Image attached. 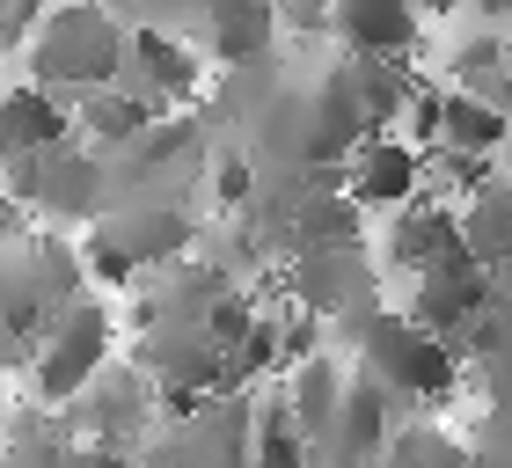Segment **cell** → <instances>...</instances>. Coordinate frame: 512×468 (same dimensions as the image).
Instances as JSON below:
<instances>
[{"label": "cell", "instance_id": "cell-1", "mask_svg": "<svg viewBox=\"0 0 512 468\" xmlns=\"http://www.w3.org/2000/svg\"><path fill=\"white\" fill-rule=\"evenodd\" d=\"M22 52H30V81L59 88V96H88V88L118 81L125 30H118L110 8H96V0H66V8H44L30 22Z\"/></svg>", "mask_w": 512, "mask_h": 468}, {"label": "cell", "instance_id": "cell-2", "mask_svg": "<svg viewBox=\"0 0 512 468\" xmlns=\"http://www.w3.org/2000/svg\"><path fill=\"white\" fill-rule=\"evenodd\" d=\"M103 359H110V315L96 300H66V308H52V322H44V351L30 366V388L44 403H74L103 373Z\"/></svg>", "mask_w": 512, "mask_h": 468}, {"label": "cell", "instance_id": "cell-3", "mask_svg": "<svg viewBox=\"0 0 512 468\" xmlns=\"http://www.w3.org/2000/svg\"><path fill=\"white\" fill-rule=\"evenodd\" d=\"M366 366L388 381V395H447L454 388V351L447 337H432V330H417L410 315H374L366 322Z\"/></svg>", "mask_w": 512, "mask_h": 468}, {"label": "cell", "instance_id": "cell-4", "mask_svg": "<svg viewBox=\"0 0 512 468\" xmlns=\"http://www.w3.org/2000/svg\"><path fill=\"white\" fill-rule=\"evenodd\" d=\"M410 278H417V293H410V322H417V330H432V337H447V344L469 330V322L491 315V271H483L469 249L439 256V264L410 271Z\"/></svg>", "mask_w": 512, "mask_h": 468}, {"label": "cell", "instance_id": "cell-5", "mask_svg": "<svg viewBox=\"0 0 512 468\" xmlns=\"http://www.w3.org/2000/svg\"><path fill=\"white\" fill-rule=\"evenodd\" d=\"M425 191V147L403 132H359L352 161H344V198L359 213H395L403 198Z\"/></svg>", "mask_w": 512, "mask_h": 468}, {"label": "cell", "instance_id": "cell-6", "mask_svg": "<svg viewBox=\"0 0 512 468\" xmlns=\"http://www.w3.org/2000/svg\"><path fill=\"white\" fill-rule=\"evenodd\" d=\"M322 30L359 59H403L417 44V0H330Z\"/></svg>", "mask_w": 512, "mask_h": 468}, {"label": "cell", "instance_id": "cell-7", "mask_svg": "<svg viewBox=\"0 0 512 468\" xmlns=\"http://www.w3.org/2000/svg\"><path fill=\"white\" fill-rule=\"evenodd\" d=\"M118 81L139 88V96L161 110V103H183V96H191V88L205 81V59H198L183 37L139 30V37H125V66H118Z\"/></svg>", "mask_w": 512, "mask_h": 468}, {"label": "cell", "instance_id": "cell-8", "mask_svg": "<svg viewBox=\"0 0 512 468\" xmlns=\"http://www.w3.org/2000/svg\"><path fill=\"white\" fill-rule=\"evenodd\" d=\"M74 139V103L44 81H22L0 96V161H22V154H44V147H66Z\"/></svg>", "mask_w": 512, "mask_h": 468}, {"label": "cell", "instance_id": "cell-9", "mask_svg": "<svg viewBox=\"0 0 512 468\" xmlns=\"http://www.w3.org/2000/svg\"><path fill=\"white\" fill-rule=\"evenodd\" d=\"M454 249H461V213H454V205H432L425 191L395 205L388 264H403V271H425V264H439V256H454Z\"/></svg>", "mask_w": 512, "mask_h": 468}, {"label": "cell", "instance_id": "cell-10", "mask_svg": "<svg viewBox=\"0 0 512 468\" xmlns=\"http://www.w3.org/2000/svg\"><path fill=\"white\" fill-rule=\"evenodd\" d=\"M271 37H278V8L271 0H213V8H205V59H220V66L264 59Z\"/></svg>", "mask_w": 512, "mask_h": 468}, {"label": "cell", "instance_id": "cell-11", "mask_svg": "<svg viewBox=\"0 0 512 468\" xmlns=\"http://www.w3.org/2000/svg\"><path fill=\"white\" fill-rule=\"evenodd\" d=\"M344 88H352L366 132H388V117H403V110L417 103L403 59H359V52H352V66H344Z\"/></svg>", "mask_w": 512, "mask_h": 468}, {"label": "cell", "instance_id": "cell-12", "mask_svg": "<svg viewBox=\"0 0 512 468\" xmlns=\"http://www.w3.org/2000/svg\"><path fill=\"white\" fill-rule=\"evenodd\" d=\"M74 125L88 139H103V147H132V139L154 125V103L139 96V88H125V81H103V88H88V96H81Z\"/></svg>", "mask_w": 512, "mask_h": 468}, {"label": "cell", "instance_id": "cell-13", "mask_svg": "<svg viewBox=\"0 0 512 468\" xmlns=\"http://www.w3.org/2000/svg\"><path fill=\"white\" fill-rule=\"evenodd\" d=\"M461 249H469L483 271L512 264V183H476V191H469V213H461Z\"/></svg>", "mask_w": 512, "mask_h": 468}, {"label": "cell", "instance_id": "cell-14", "mask_svg": "<svg viewBox=\"0 0 512 468\" xmlns=\"http://www.w3.org/2000/svg\"><path fill=\"white\" fill-rule=\"evenodd\" d=\"M315 439L300 432V417L286 403H264L249 417V468H308Z\"/></svg>", "mask_w": 512, "mask_h": 468}, {"label": "cell", "instance_id": "cell-15", "mask_svg": "<svg viewBox=\"0 0 512 468\" xmlns=\"http://www.w3.org/2000/svg\"><path fill=\"white\" fill-rule=\"evenodd\" d=\"M300 249H359V205L352 198H308L300 213Z\"/></svg>", "mask_w": 512, "mask_h": 468}, {"label": "cell", "instance_id": "cell-16", "mask_svg": "<svg viewBox=\"0 0 512 468\" xmlns=\"http://www.w3.org/2000/svg\"><path fill=\"white\" fill-rule=\"evenodd\" d=\"M395 468H469V447H454L447 432H410L395 439Z\"/></svg>", "mask_w": 512, "mask_h": 468}, {"label": "cell", "instance_id": "cell-17", "mask_svg": "<svg viewBox=\"0 0 512 468\" xmlns=\"http://www.w3.org/2000/svg\"><path fill=\"white\" fill-rule=\"evenodd\" d=\"M220 198H227V205H242V198H249V161H242V154H227V161H220Z\"/></svg>", "mask_w": 512, "mask_h": 468}, {"label": "cell", "instance_id": "cell-18", "mask_svg": "<svg viewBox=\"0 0 512 468\" xmlns=\"http://www.w3.org/2000/svg\"><path fill=\"white\" fill-rule=\"evenodd\" d=\"M15 227H22V198L8 191V176H0V242H8Z\"/></svg>", "mask_w": 512, "mask_h": 468}, {"label": "cell", "instance_id": "cell-19", "mask_svg": "<svg viewBox=\"0 0 512 468\" xmlns=\"http://www.w3.org/2000/svg\"><path fill=\"white\" fill-rule=\"evenodd\" d=\"M469 8H476L483 22H512V0H469Z\"/></svg>", "mask_w": 512, "mask_h": 468}, {"label": "cell", "instance_id": "cell-20", "mask_svg": "<svg viewBox=\"0 0 512 468\" xmlns=\"http://www.w3.org/2000/svg\"><path fill=\"white\" fill-rule=\"evenodd\" d=\"M417 8H439V15H454V8H469V0H417Z\"/></svg>", "mask_w": 512, "mask_h": 468}, {"label": "cell", "instance_id": "cell-21", "mask_svg": "<svg viewBox=\"0 0 512 468\" xmlns=\"http://www.w3.org/2000/svg\"><path fill=\"white\" fill-rule=\"evenodd\" d=\"M505 66H512V44H505Z\"/></svg>", "mask_w": 512, "mask_h": 468}]
</instances>
